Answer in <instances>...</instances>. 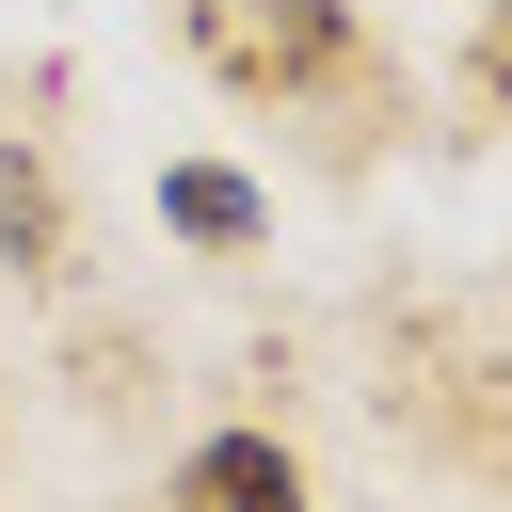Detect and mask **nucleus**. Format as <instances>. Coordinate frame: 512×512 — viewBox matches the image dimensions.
I'll list each match as a JSON object with an SVG mask.
<instances>
[{
	"instance_id": "nucleus-2",
	"label": "nucleus",
	"mask_w": 512,
	"mask_h": 512,
	"mask_svg": "<svg viewBox=\"0 0 512 512\" xmlns=\"http://www.w3.org/2000/svg\"><path fill=\"white\" fill-rule=\"evenodd\" d=\"M176 512H304V464H288L272 432H208V448L176 464Z\"/></svg>"
},
{
	"instance_id": "nucleus-1",
	"label": "nucleus",
	"mask_w": 512,
	"mask_h": 512,
	"mask_svg": "<svg viewBox=\"0 0 512 512\" xmlns=\"http://www.w3.org/2000/svg\"><path fill=\"white\" fill-rule=\"evenodd\" d=\"M160 224H176L192 256H240V240H272V192H256L240 160H160Z\"/></svg>"
},
{
	"instance_id": "nucleus-3",
	"label": "nucleus",
	"mask_w": 512,
	"mask_h": 512,
	"mask_svg": "<svg viewBox=\"0 0 512 512\" xmlns=\"http://www.w3.org/2000/svg\"><path fill=\"white\" fill-rule=\"evenodd\" d=\"M0 272L64 288V176H48L32 144H0Z\"/></svg>"
},
{
	"instance_id": "nucleus-4",
	"label": "nucleus",
	"mask_w": 512,
	"mask_h": 512,
	"mask_svg": "<svg viewBox=\"0 0 512 512\" xmlns=\"http://www.w3.org/2000/svg\"><path fill=\"white\" fill-rule=\"evenodd\" d=\"M336 48H352V16H336V0H272V32H256L240 64H256V80H320Z\"/></svg>"
}]
</instances>
